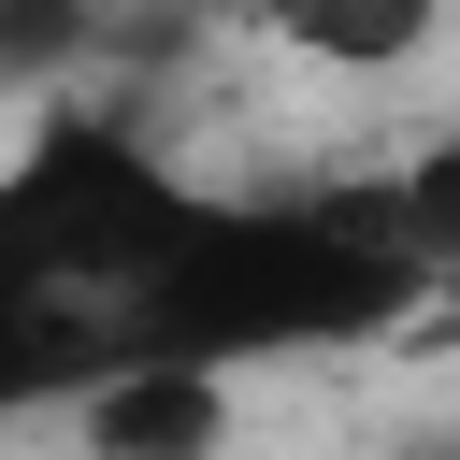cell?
<instances>
[{
	"label": "cell",
	"instance_id": "cell-1",
	"mask_svg": "<svg viewBox=\"0 0 460 460\" xmlns=\"http://www.w3.org/2000/svg\"><path fill=\"white\" fill-rule=\"evenodd\" d=\"M201 172L101 101H29L0 144V431L144 374V288L187 244Z\"/></svg>",
	"mask_w": 460,
	"mask_h": 460
},
{
	"label": "cell",
	"instance_id": "cell-2",
	"mask_svg": "<svg viewBox=\"0 0 460 460\" xmlns=\"http://www.w3.org/2000/svg\"><path fill=\"white\" fill-rule=\"evenodd\" d=\"M431 216L402 201H345V187H288V201H230L201 187L187 244L144 288V374H244V359H302V345H374L431 302Z\"/></svg>",
	"mask_w": 460,
	"mask_h": 460
},
{
	"label": "cell",
	"instance_id": "cell-3",
	"mask_svg": "<svg viewBox=\"0 0 460 460\" xmlns=\"http://www.w3.org/2000/svg\"><path fill=\"white\" fill-rule=\"evenodd\" d=\"M72 431H86L101 460H216L230 388H216V374H115L101 402H72Z\"/></svg>",
	"mask_w": 460,
	"mask_h": 460
}]
</instances>
